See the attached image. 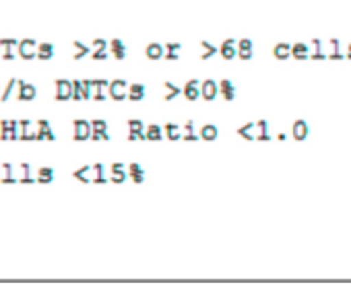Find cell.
<instances>
[{"label": "cell", "instance_id": "cell-44", "mask_svg": "<svg viewBox=\"0 0 351 297\" xmlns=\"http://www.w3.org/2000/svg\"><path fill=\"white\" fill-rule=\"evenodd\" d=\"M108 85H110V83H108V81H104V79H95V81H91V87H93V89H106Z\"/></svg>", "mask_w": 351, "mask_h": 297}, {"label": "cell", "instance_id": "cell-27", "mask_svg": "<svg viewBox=\"0 0 351 297\" xmlns=\"http://www.w3.org/2000/svg\"><path fill=\"white\" fill-rule=\"evenodd\" d=\"M91 174H93V178H91L93 184H106V182H108L106 176H104V166H101V164L91 166Z\"/></svg>", "mask_w": 351, "mask_h": 297}, {"label": "cell", "instance_id": "cell-46", "mask_svg": "<svg viewBox=\"0 0 351 297\" xmlns=\"http://www.w3.org/2000/svg\"><path fill=\"white\" fill-rule=\"evenodd\" d=\"M145 170H143V166L141 164H130L128 166V174H143Z\"/></svg>", "mask_w": 351, "mask_h": 297}, {"label": "cell", "instance_id": "cell-8", "mask_svg": "<svg viewBox=\"0 0 351 297\" xmlns=\"http://www.w3.org/2000/svg\"><path fill=\"white\" fill-rule=\"evenodd\" d=\"M217 93H219V85L215 83V81H205V83H201V97L203 99H207V101H213L215 97H217Z\"/></svg>", "mask_w": 351, "mask_h": 297}, {"label": "cell", "instance_id": "cell-36", "mask_svg": "<svg viewBox=\"0 0 351 297\" xmlns=\"http://www.w3.org/2000/svg\"><path fill=\"white\" fill-rule=\"evenodd\" d=\"M91 130H93V132H108V122L97 118V120L91 122Z\"/></svg>", "mask_w": 351, "mask_h": 297}, {"label": "cell", "instance_id": "cell-18", "mask_svg": "<svg viewBox=\"0 0 351 297\" xmlns=\"http://www.w3.org/2000/svg\"><path fill=\"white\" fill-rule=\"evenodd\" d=\"M163 136H167L169 140H180L182 138V130L178 124H165L163 126Z\"/></svg>", "mask_w": 351, "mask_h": 297}, {"label": "cell", "instance_id": "cell-49", "mask_svg": "<svg viewBox=\"0 0 351 297\" xmlns=\"http://www.w3.org/2000/svg\"><path fill=\"white\" fill-rule=\"evenodd\" d=\"M93 58H95V60H106V58H108V52H106V50H95V52H93Z\"/></svg>", "mask_w": 351, "mask_h": 297}, {"label": "cell", "instance_id": "cell-29", "mask_svg": "<svg viewBox=\"0 0 351 297\" xmlns=\"http://www.w3.org/2000/svg\"><path fill=\"white\" fill-rule=\"evenodd\" d=\"M182 93V89L178 87V85H173V83H165V99L167 101H171V99H176Z\"/></svg>", "mask_w": 351, "mask_h": 297}, {"label": "cell", "instance_id": "cell-32", "mask_svg": "<svg viewBox=\"0 0 351 297\" xmlns=\"http://www.w3.org/2000/svg\"><path fill=\"white\" fill-rule=\"evenodd\" d=\"M312 48H314V52H312L308 58H312V60H322V58H324V54L320 52V50H322V44H320V40H312Z\"/></svg>", "mask_w": 351, "mask_h": 297}, {"label": "cell", "instance_id": "cell-41", "mask_svg": "<svg viewBox=\"0 0 351 297\" xmlns=\"http://www.w3.org/2000/svg\"><path fill=\"white\" fill-rule=\"evenodd\" d=\"M221 95H223V99L226 101H234L236 99V87L234 89H226V91H219Z\"/></svg>", "mask_w": 351, "mask_h": 297}, {"label": "cell", "instance_id": "cell-16", "mask_svg": "<svg viewBox=\"0 0 351 297\" xmlns=\"http://www.w3.org/2000/svg\"><path fill=\"white\" fill-rule=\"evenodd\" d=\"M108 48L112 50V54H114L116 60H124V58H126V46H124V42L112 40V42L108 44Z\"/></svg>", "mask_w": 351, "mask_h": 297}, {"label": "cell", "instance_id": "cell-13", "mask_svg": "<svg viewBox=\"0 0 351 297\" xmlns=\"http://www.w3.org/2000/svg\"><path fill=\"white\" fill-rule=\"evenodd\" d=\"M145 93H147L145 85H141V83H132V85L128 87L126 99H132V101H141V99H145Z\"/></svg>", "mask_w": 351, "mask_h": 297}, {"label": "cell", "instance_id": "cell-5", "mask_svg": "<svg viewBox=\"0 0 351 297\" xmlns=\"http://www.w3.org/2000/svg\"><path fill=\"white\" fill-rule=\"evenodd\" d=\"M56 99L58 101H66L73 99V83L66 79H58L56 81Z\"/></svg>", "mask_w": 351, "mask_h": 297}, {"label": "cell", "instance_id": "cell-43", "mask_svg": "<svg viewBox=\"0 0 351 297\" xmlns=\"http://www.w3.org/2000/svg\"><path fill=\"white\" fill-rule=\"evenodd\" d=\"M91 140H110V134L108 132H93L91 130Z\"/></svg>", "mask_w": 351, "mask_h": 297}, {"label": "cell", "instance_id": "cell-45", "mask_svg": "<svg viewBox=\"0 0 351 297\" xmlns=\"http://www.w3.org/2000/svg\"><path fill=\"white\" fill-rule=\"evenodd\" d=\"M95 101H106V93H104V89H93V95H91Z\"/></svg>", "mask_w": 351, "mask_h": 297}, {"label": "cell", "instance_id": "cell-23", "mask_svg": "<svg viewBox=\"0 0 351 297\" xmlns=\"http://www.w3.org/2000/svg\"><path fill=\"white\" fill-rule=\"evenodd\" d=\"M40 60H50L54 56V46L52 44H38V54Z\"/></svg>", "mask_w": 351, "mask_h": 297}, {"label": "cell", "instance_id": "cell-4", "mask_svg": "<svg viewBox=\"0 0 351 297\" xmlns=\"http://www.w3.org/2000/svg\"><path fill=\"white\" fill-rule=\"evenodd\" d=\"M75 140L83 142V140H89L91 138V122L87 120H75Z\"/></svg>", "mask_w": 351, "mask_h": 297}, {"label": "cell", "instance_id": "cell-20", "mask_svg": "<svg viewBox=\"0 0 351 297\" xmlns=\"http://www.w3.org/2000/svg\"><path fill=\"white\" fill-rule=\"evenodd\" d=\"M217 136H219V130L213 124H205L201 128V134H199V138H203V140H215Z\"/></svg>", "mask_w": 351, "mask_h": 297}, {"label": "cell", "instance_id": "cell-55", "mask_svg": "<svg viewBox=\"0 0 351 297\" xmlns=\"http://www.w3.org/2000/svg\"><path fill=\"white\" fill-rule=\"evenodd\" d=\"M347 58H351V44L347 46Z\"/></svg>", "mask_w": 351, "mask_h": 297}, {"label": "cell", "instance_id": "cell-24", "mask_svg": "<svg viewBox=\"0 0 351 297\" xmlns=\"http://www.w3.org/2000/svg\"><path fill=\"white\" fill-rule=\"evenodd\" d=\"M145 138H147V140H161V138H163V128L157 126V124H151V126L145 130Z\"/></svg>", "mask_w": 351, "mask_h": 297}, {"label": "cell", "instance_id": "cell-12", "mask_svg": "<svg viewBox=\"0 0 351 297\" xmlns=\"http://www.w3.org/2000/svg\"><path fill=\"white\" fill-rule=\"evenodd\" d=\"M219 54L226 58V60H234L238 56V48H236V42L234 40H226L219 48Z\"/></svg>", "mask_w": 351, "mask_h": 297}, {"label": "cell", "instance_id": "cell-30", "mask_svg": "<svg viewBox=\"0 0 351 297\" xmlns=\"http://www.w3.org/2000/svg\"><path fill=\"white\" fill-rule=\"evenodd\" d=\"M254 130H256L254 124H246V126H240V128H238V134H240L242 138H246V140H254V136H256Z\"/></svg>", "mask_w": 351, "mask_h": 297}, {"label": "cell", "instance_id": "cell-48", "mask_svg": "<svg viewBox=\"0 0 351 297\" xmlns=\"http://www.w3.org/2000/svg\"><path fill=\"white\" fill-rule=\"evenodd\" d=\"M130 176V180L134 182V184H143L145 182V172L143 174H128Z\"/></svg>", "mask_w": 351, "mask_h": 297}, {"label": "cell", "instance_id": "cell-21", "mask_svg": "<svg viewBox=\"0 0 351 297\" xmlns=\"http://www.w3.org/2000/svg\"><path fill=\"white\" fill-rule=\"evenodd\" d=\"M273 56H275L277 60L289 58V56H291V46H289V44H277V46L273 48Z\"/></svg>", "mask_w": 351, "mask_h": 297}, {"label": "cell", "instance_id": "cell-15", "mask_svg": "<svg viewBox=\"0 0 351 297\" xmlns=\"http://www.w3.org/2000/svg\"><path fill=\"white\" fill-rule=\"evenodd\" d=\"M126 178H128V172L124 170V166L122 164H114L112 166V178H110V182L122 184V182H126Z\"/></svg>", "mask_w": 351, "mask_h": 297}, {"label": "cell", "instance_id": "cell-37", "mask_svg": "<svg viewBox=\"0 0 351 297\" xmlns=\"http://www.w3.org/2000/svg\"><path fill=\"white\" fill-rule=\"evenodd\" d=\"M17 83H19L17 79H11V81L7 83V87H5V91H3V101H7V99L11 97V93H13V89L17 87Z\"/></svg>", "mask_w": 351, "mask_h": 297}, {"label": "cell", "instance_id": "cell-42", "mask_svg": "<svg viewBox=\"0 0 351 297\" xmlns=\"http://www.w3.org/2000/svg\"><path fill=\"white\" fill-rule=\"evenodd\" d=\"M236 48L238 50H252V42L250 40H240V42H236Z\"/></svg>", "mask_w": 351, "mask_h": 297}, {"label": "cell", "instance_id": "cell-22", "mask_svg": "<svg viewBox=\"0 0 351 297\" xmlns=\"http://www.w3.org/2000/svg\"><path fill=\"white\" fill-rule=\"evenodd\" d=\"M254 128L258 130V134H256L254 138H258V140H271V134H269V122H267V120H258V122L254 124Z\"/></svg>", "mask_w": 351, "mask_h": 297}, {"label": "cell", "instance_id": "cell-52", "mask_svg": "<svg viewBox=\"0 0 351 297\" xmlns=\"http://www.w3.org/2000/svg\"><path fill=\"white\" fill-rule=\"evenodd\" d=\"M163 48H165L167 52H178L182 46H180V44H167V46H163Z\"/></svg>", "mask_w": 351, "mask_h": 297}, {"label": "cell", "instance_id": "cell-54", "mask_svg": "<svg viewBox=\"0 0 351 297\" xmlns=\"http://www.w3.org/2000/svg\"><path fill=\"white\" fill-rule=\"evenodd\" d=\"M186 132H195V122L191 120V122H186V128H184Z\"/></svg>", "mask_w": 351, "mask_h": 297}, {"label": "cell", "instance_id": "cell-26", "mask_svg": "<svg viewBox=\"0 0 351 297\" xmlns=\"http://www.w3.org/2000/svg\"><path fill=\"white\" fill-rule=\"evenodd\" d=\"M73 176H75L79 182H83V184H91V166H83V168H79Z\"/></svg>", "mask_w": 351, "mask_h": 297}, {"label": "cell", "instance_id": "cell-2", "mask_svg": "<svg viewBox=\"0 0 351 297\" xmlns=\"http://www.w3.org/2000/svg\"><path fill=\"white\" fill-rule=\"evenodd\" d=\"M108 91H110V97L116 99V101H122L126 99V93H128V83L122 81V79H116L108 85Z\"/></svg>", "mask_w": 351, "mask_h": 297}, {"label": "cell", "instance_id": "cell-34", "mask_svg": "<svg viewBox=\"0 0 351 297\" xmlns=\"http://www.w3.org/2000/svg\"><path fill=\"white\" fill-rule=\"evenodd\" d=\"M91 95H93L91 81H81V99H91Z\"/></svg>", "mask_w": 351, "mask_h": 297}, {"label": "cell", "instance_id": "cell-17", "mask_svg": "<svg viewBox=\"0 0 351 297\" xmlns=\"http://www.w3.org/2000/svg\"><path fill=\"white\" fill-rule=\"evenodd\" d=\"M145 54H147V58H149V60H159V58H163L165 48H163L161 44H149V46H147V50H145Z\"/></svg>", "mask_w": 351, "mask_h": 297}, {"label": "cell", "instance_id": "cell-51", "mask_svg": "<svg viewBox=\"0 0 351 297\" xmlns=\"http://www.w3.org/2000/svg\"><path fill=\"white\" fill-rule=\"evenodd\" d=\"M184 140L195 142V140H199V134H195V132H184Z\"/></svg>", "mask_w": 351, "mask_h": 297}, {"label": "cell", "instance_id": "cell-25", "mask_svg": "<svg viewBox=\"0 0 351 297\" xmlns=\"http://www.w3.org/2000/svg\"><path fill=\"white\" fill-rule=\"evenodd\" d=\"M54 170L52 168H40L38 170V182L40 184H50V182H54Z\"/></svg>", "mask_w": 351, "mask_h": 297}, {"label": "cell", "instance_id": "cell-40", "mask_svg": "<svg viewBox=\"0 0 351 297\" xmlns=\"http://www.w3.org/2000/svg\"><path fill=\"white\" fill-rule=\"evenodd\" d=\"M73 99L81 101V81H73Z\"/></svg>", "mask_w": 351, "mask_h": 297}, {"label": "cell", "instance_id": "cell-19", "mask_svg": "<svg viewBox=\"0 0 351 297\" xmlns=\"http://www.w3.org/2000/svg\"><path fill=\"white\" fill-rule=\"evenodd\" d=\"M291 56H293L295 60H308L310 48H308L306 44H295V46H291Z\"/></svg>", "mask_w": 351, "mask_h": 297}, {"label": "cell", "instance_id": "cell-28", "mask_svg": "<svg viewBox=\"0 0 351 297\" xmlns=\"http://www.w3.org/2000/svg\"><path fill=\"white\" fill-rule=\"evenodd\" d=\"M17 178H15V172H13V166L11 164H3V184H15Z\"/></svg>", "mask_w": 351, "mask_h": 297}, {"label": "cell", "instance_id": "cell-38", "mask_svg": "<svg viewBox=\"0 0 351 297\" xmlns=\"http://www.w3.org/2000/svg\"><path fill=\"white\" fill-rule=\"evenodd\" d=\"M75 48L79 50V52L75 54V60H81L83 56H87V54H89V48H87L85 44H81V42H75Z\"/></svg>", "mask_w": 351, "mask_h": 297}, {"label": "cell", "instance_id": "cell-50", "mask_svg": "<svg viewBox=\"0 0 351 297\" xmlns=\"http://www.w3.org/2000/svg\"><path fill=\"white\" fill-rule=\"evenodd\" d=\"M226 89H234V83L228 81V79H223V81L219 83V91H226Z\"/></svg>", "mask_w": 351, "mask_h": 297}, {"label": "cell", "instance_id": "cell-3", "mask_svg": "<svg viewBox=\"0 0 351 297\" xmlns=\"http://www.w3.org/2000/svg\"><path fill=\"white\" fill-rule=\"evenodd\" d=\"M17 54L25 60H32L38 54V44L34 40H23L21 44H17Z\"/></svg>", "mask_w": 351, "mask_h": 297}, {"label": "cell", "instance_id": "cell-39", "mask_svg": "<svg viewBox=\"0 0 351 297\" xmlns=\"http://www.w3.org/2000/svg\"><path fill=\"white\" fill-rule=\"evenodd\" d=\"M128 130L130 132H145V124L141 120H128Z\"/></svg>", "mask_w": 351, "mask_h": 297}, {"label": "cell", "instance_id": "cell-35", "mask_svg": "<svg viewBox=\"0 0 351 297\" xmlns=\"http://www.w3.org/2000/svg\"><path fill=\"white\" fill-rule=\"evenodd\" d=\"M330 50H332V52L328 54V58H330V60H341V58H343V56H341V52H339V50H341L339 40H330Z\"/></svg>", "mask_w": 351, "mask_h": 297}, {"label": "cell", "instance_id": "cell-1", "mask_svg": "<svg viewBox=\"0 0 351 297\" xmlns=\"http://www.w3.org/2000/svg\"><path fill=\"white\" fill-rule=\"evenodd\" d=\"M0 138L3 140H19V124L15 120L0 122Z\"/></svg>", "mask_w": 351, "mask_h": 297}, {"label": "cell", "instance_id": "cell-47", "mask_svg": "<svg viewBox=\"0 0 351 297\" xmlns=\"http://www.w3.org/2000/svg\"><path fill=\"white\" fill-rule=\"evenodd\" d=\"M238 56H240L242 60H250V58L254 56V52H252V50H238Z\"/></svg>", "mask_w": 351, "mask_h": 297}, {"label": "cell", "instance_id": "cell-6", "mask_svg": "<svg viewBox=\"0 0 351 297\" xmlns=\"http://www.w3.org/2000/svg\"><path fill=\"white\" fill-rule=\"evenodd\" d=\"M36 140H56V134L50 126L48 120H40L38 122V130H36Z\"/></svg>", "mask_w": 351, "mask_h": 297}, {"label": "cell", "instance_id": "cell-10", "mask_svg": "<svg viewBox=\"0 0 351 297\" xmlns=\"http://www.w3.org/2000/svg\"><path fill=\"white\" fill-rule=\"evenodd\" d=\"M182 93H184V97H186V99L197 101V99L201 97V83H199L197 79H193V81L182 89Z\"/></svg>", "mask_w": 351, "mask_h": 297}, {"label": "cell", "instance_id": "cell-11", "mask_svg": "<svg viewBox=\"0 0 351 297\" xmlns=\"http://www.w3.org/2000/svg\"><path fill=\"white\" fill-rule=\"evenodd\" d=\"M0 48H3V50H0V54H3V58L5 60H13L15 56H17V42L15 40H5V42H0Z\"/></svg>", "mask_w": 351, "mask_h": 297}, {"label": "cell", "instance_id": "cell-14", "mask_svg": "<svg viewBox=\"0 0 351 297\" xmlns=\"http://www.w3.org/2000/svg\"><path fill=\"white\" fill-rule=\"evenodd\" d=\"M19 140H36V132H34L29 120L19 122Z\"/></svg>", "mask_w": 351, "mask_h": 297}, {"label": "cell", "instance_id": "cell-7", "mask_svg": "<svg viewBox=\"0 0 351 297\" xmlns=\"http://www.w3.org/2000/svg\"><path fill=\"white\" fill-rule=\"evenodd\" d=\"M308 134H310V126H308L306 120H295V122L291 124V136H293L295 140H306Z\"/></svg>", "mask_w": 351, "mask_h": 297}, {"label": "cell", "instance_id": "cell-9", "mask_svg": "<svg viewBox=\"0 0 351 297\" xmlns=\"http://www.w3.org/2000/svg\"><path fill=\"white\" fill-rule=\"evenodd\" d=\"M17 85H19L17 99H21V101H32V99H36V95H38V89H36L34 85H29V83H25V81H19Z\"/></svg>", "mask_w": 351, "mask_h": 297}, {"label": "cell", "instance_id": "cell-31", "mask_svg": "<svg viewBox=\"0 0 351 297\" xmlns=\"http://www.w3.org/2000/svg\"><path fill=\"white\" fill-rule=\"evenodd\" d=\"M21 184H32L34 182V176H32V166L29 164H21V178H19Z\"/></svg>", "mask_w": 351, "mask_h": 297}, {"label": "cell", "instance_id": "cell-53", "mask_svg": "<svg viewBox=\"0 0 351 297\" xmlns=\"http://www.w3.org/2000/svg\"><path fill=\"white\" fill-rule=\"evenodd\" d=\"M93 46H95V48H99V50H106V48H108V42H104V40H95V42H93Z\"/></svg>", "mask_w": 351, "mask_h": 297}, {"label": "cell", "instance_id": "cell-33", "mask_svg": "<svg viewBox=\"0 0 351 297\" xmlns=\"http://www.w3.org/2000/svg\"><path fill=\"white\" fill-rule=\"evenodd\" d=\"M201 46H203V48H205V52H203V54H201V58H203V60H209V58H211V56H215V54H217V52H219V50H217V48H215V46H211V44H209V42H201Z\"/></svg>", "mask_w": 351, "mask_h": 297}]
</instances>
